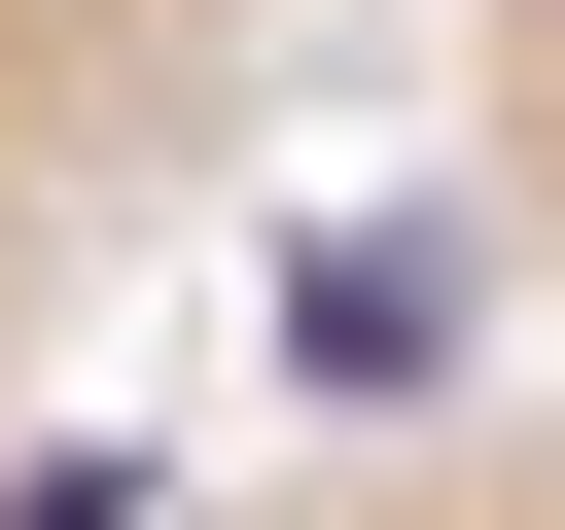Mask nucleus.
Wrapping results in <instances>:
<instances>
[{"label": "nucleus", "instance_id": "nucleus-2", "mask_svg": "<svg viewBox=\"0 0 565 530\" xmlns=\"http://www.w3.org/2000/svg\"><path fill=\"white\" fill-rule=\"evenodd\" d=\"M424 71H459V177H494V247L565 283V0H424Z\"/></svg>", "mask_w": 565, "mask_h": 530}, {"label": "nucleus", "instance_id": "nucleus-3", "mask_svg": "<svg viewBox=\"0 0 565 530\" xmlns=\"http://www.w3.org/2000/svg\"><path fill=\"white\" fill-rule=\"evenodd\" d=\"M212 530H565V424H530V459H494V424H459V459H318V495H212Z\"/></svg>", "mask_w": 565, "mask_h": 530}, {"label": "nucleus", "instance_id": "nucleus-1", "mask_svg": "<svg viewBox=\"0 0 565 530\" xmlns=\"http://www.w3.org/2000/svg\"><path fill=\"white\" fill-rule=\"evenodd\" d=\"M141 177H177V106H141V71L71 35V0H0V318H35V283H71V247L141 212Z\"/></svg>", "mask_w": 565, "mask_h": 530}]
</instances>
